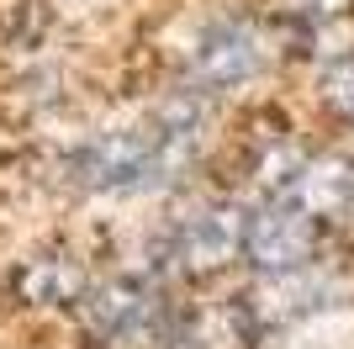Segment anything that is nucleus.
I'll return each mask as SVG.
<instances>
[{
  "mask_svg": "<svg viewBox=\"0 0 354 349\" xmlns=\"http://www.w3.org/2000/svg\"><path fill=\"white\" fill-rule=\"evenodd\" d=\"M317 244H323V217H312L291 196H275L249 217L243 260L259 276H286V270H301V265L317 260Z\"/></svg>",
  "mask_w": 354,
  "mask_h": 349,
  "instance_id": "nucleus-1",
  "label": "nucleus"
},
{
  "mask_svg": "<svg viewBox=\"0 0 354 349\" xmlns=\"http://www.w3.org/2000/svg\"><path fill=\"white\" fill-rule=\"evenodd\" d=\"M344 291V280L323 265H301V270H286V276H265L254 291H243V302H238V318L249 328L254 339L275 334L286 323L307 318L317 307H328L333 296Z\"/></svg>",
  "mask_w": 354,
  "mask_h": 349,
  "instance_id": "nucleus-2",
  "label": "nucleus"
},
{
  "mask_svg": "<svg viewBox=\"0 0 354 349\" xmlns=\"http://www.w3.org/2000/svg\"><path fill=\"white\" fill-rule=\"evenodd\" d=\"M249 217L238 206H201L169 233V265L180 276H217L222 265L243 260Z\"/></svg>",
  "mask_w": 354,
  "mask_h": 349,
  "instance_id": "nucleus-3",
  "label": "nucleus"
},
{
  "mask_svg": "<svg viewBox=\"0 0 354 349\" xmlns=\"http://www.w3.org/2000/svg\"><path fill=\"white\" fill-rule=\"evenodd\" d=\"M80 328H85L90 344H117V339L138 334L153 312V291L143 280H127V276H111L101 286H90V296L80 307Z\"/></svg>",
  "mask_w": 354,
  "mask_h": 349,
  "instance_id": "nucleus-4",
  "label": "nucleus"
},
{
  "mask_svg": "<svg viewBox=\"0 0 354 349\" xmlns=\"http://www.w3.org/2000/svg\"><path fill=\"white\" fill-rule=\"evenodd\" d=\"M265 64V37L249 27V21H227L196 48V64H191V80L201 90H233L243 80H254Z\"/></svg>",
  "mask_w": 354,
  "mask_h": 349,
  "instance_id": "nucleus-5",
  "label": "nucleus"
},
{
  "mask_svg": "<svg viewBox=\"0 0 354 349\" xmlns=\"http://www.w3.org/2000/svg\"><path fill=\"white\" fill-rule=\"evenodd\" d=\"M11 291L27 307H80L90 296V276L74 254H32L11 270Z\"/></svg>",
  "mask_w": 354,
  "mask_h": 349,
  "instance_id": "nucleus-6",
  "label": "nucleus"
},
{
  "mask_svg": "<svg viewBox=\"0 0 354 349\" xmlns=\"http://www.w3.org/2000/svg\"><path fill=\"white\" fill-rule=\"evenodd\" d=\"M281 196L301 202L312 217L339 222V217H349V212H354V164L349 159H312V164L296 170L291 190H281Z\"/></svg>",
  "mask_w": 354,
  "mask_h": 349,
  "instance_id": "nucleus-7",
  "label": "nucleus"
},
{
  "mask_svg": "<svg viewBox=\"0 0 354 349\" xmlns=\"http://www.w3.org/2000/svg\"><path fill=\"white\" fill-rule=\"evenodd\" d=\"M323 101L339 116H354V58H344L323 74Z\"/></svg>",
  "mask_w": 354,
  "mask_h": 349,
  "instance_id": "nucleus-8",
  "label": "nucleus"
}]
</instances>
